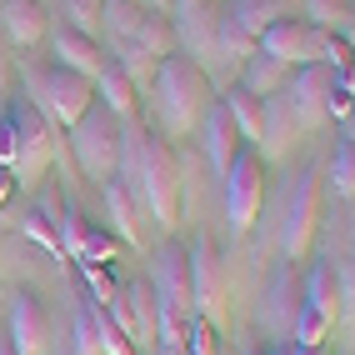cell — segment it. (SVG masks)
Instances as JSON below:
<instances>
[{"label":"cell","instance_id":"4316f807","mask_svg":"<svg viewBox=\"0 0 355 355\" xmlns=\"http://www.w3.org/2000/svg\"><path fill=\"white\" fill-rule=\"evenodd\" d=\"M51 210H31V216H26V235H31V241L35 245H45V250H51V255H65L60 250V230H51Z\"/></svg>","mask_w":355,"mask_h":355},{"label":"cell","instance_id":"8992f818","mask_svg":"<svg viewBox=\"0 0 355 355\" xmlns=\"http://www.w3.org/2000/svg\"><path fill=\"white\" fill-rule=\"evenodd\" d=\"M70 155H76L85 180H96V185L115 180V165H121V115H110L96 101L70 125Z\"/></svg>","mask_w":355,"mask_h":355},{"label":"cell","instance_id":"f546056e","mask_svg":"<svg viewBox=\"0 0 355 355\" xmlns=\"http://www.w3.org/2000/svg\"><path fill=\"white\" fill-rule=\"evenodd\" d=\"M80 270H85V286H90V300H96L101 311H105V305L115 300V291H121V286H115V280L105 275V266H80Z\"/></svg>","mask_w":355,"mask_h":355},{"label":"cell","instance_id":"7c38bea8","mask_svg":"<svg viewBox=\"0 0 355 355\" xmlns=\"http://www.w3.org/2000/svg\"><path fill=\"white\" fill-rule=\"evenodd\" d=\"M315 220H320V191H315V171H300L286 200V225H280V255L300 260L315 241Z\"/></svg>","mask_w":355,"mask_h":355},{"label":"cell","instance_id":"44dd1931","mask_svg":"<svg viewBox=\"0 0 355 355\" xmlns=\"http://www.w3.org/2000/svg\"><path fill=\"white\" fill-rule=\"evenodd\" d=\"M295 315H300V291H295L291 270L280 266L275 280H270V295H266V325H275V330H295Z\"/></svg>","mask_w":355,"mask_h":355},{"label":"cell","instance_id":"83f0119b","mask_svg":"<svg viewBox=\"0 0 355 355\" xmlns=\"http://www.w3.org/2000/svg\"><path fill=\"white\" fill-rule=\"evenodd\" d=\"M90 311H96V336H101V355H135L130 350V340L121 336V330H115V320L101 311V305H90Z\"/></svg>","mask_w":355,"mask_h":355},{"label":"cell","instance_id":"8fae6325","mask_svg":"<svg viewBox=\"0 0 355 355\" xmlns=\"http://www.w3.org/2000/svg\"><path fill=\"white\" fill-rule=\"evenodd\" d=\"M255 45H260L266 55L286 60L291 70H300V65H325V45H330V35L315 31L311 20H286V15H280Z\"/></svg>","mask_w":355,"mask_h":355},{"label":"cell","instance_id":"d6986e66","mask_svg":"<svg viewBox=\"0 0 355 355\" xmlns=\"http://www.w3.org/2000/svg\"><path fill=\"white\" fill-rule=\"evenodd\" d=\"M286 80H291V65L275 60V55H266L260 45H255V51L245 55V65H241V90H250L255 101L280 96V90H286Z\"/></svg>","mask_w":355,"mask_h":355},{"label":"cell","instance_id":"836d02e7","mask_svg":"<svg viewBox=\"0 0 355 355\" xmlns=\"http://www.w3.org/2000/svg\"><path fill=\"white\" fill-rule=\"evenodd\" d=\"M10 185H15V180H10L6 171H0V205H6V196H10Z\"/></svg>","mask_w":355,"mask_h":355},{"label":"cell","instance_id":"f35d334b","mask_svg":"<svg viewBox=\"0 0 355 355\" xmlns=\"http://www.w3.org/2000/svg\"><path fill=\"white\" fill-rule=\"evenodd\" d=\"M245 355H255V350H245Z\"/></svg>","mask_w":355,"mask_h":355},{"label":"cell","instance_id":"8d00e7d4","mask_svg":"<svg viewBox=\"0 0 355 355\" xmlns=\"http://www.w3.org/2000/svg\"><path fill=\"white\" fill-rule=\"evenodd\" d=\"M150 355H185V350H165V345H155V350H150Z\"/></svg>","mask_w":355,"mask_h":355},{"label":"cell","instance_id":"30bf717a","mask_svg":"<svg viewBox=\"0 0 355 355\" xmlns=\"http://www.w3.org/2000/svg\"><path fill=\"white\" fill-rule=\"evenodd\" d=\"M191 255V300H196V315L220 325L225 320V266H220V250L210 235H196V245L185 250Z\"/></svg>","mask_w":355,"mask_h":355},{"label":"cell","instance_id":"ffe728a7","mask_svg":"<svg viewBox=\"0 0 355 355\" xmlns=\"http://www.w3.org/2000/svg\"><path fill=\"white\" fill-rule=\"evenodd\" d=\"M220 105L230 110V121H235V130H241V140H245V146H260V140H266V101H255L250 90H241V85H235Z\"/></svg>","mask_w":355,"mask_h":355},{"label":"cell","instance_id":"cb8c5ba5","mask_svg":"<svg viewBox=\"0 0 355 355\" xmlns=\"http://www.w3.org/2000/svg\"><path fill=\"white\" fill-rule=\"evenodd\" d=\"M230 20H235L250 40H260V35L280 20V6H275V0H230Z\"/></svg>","mask_w":355,"mask_h":355},{"label":"cell","instance_id":"603a6c76","mask_svg":"<svg viewBox=\"0 0 355 355\" xmlns=\"http://www.w3.org/2000/svg\"><path fill=\"white\" fill-rule=\"evenodd\" d=\"M101 191H105V210H110V225H115V235H121L125 245H140V216H135L140 205L130 200V191H125L121 180H105Z\"/></svg>","mask_w":355,"mask_h":355},{"label":"cell","instance_id":"277c9868","mask_svg":"<svg viewBox=\"0 0 355 355\" xmlns=\"http://www.w3.org/2000/svg\"><path fill=\"white\" fill-rule=\"evenodd\" d=\"M6 140H10V160H6V175L20 185V191H31V185L45 175V165L55 155V125L45 121V115L31 105V101H15L6 121Z\"/></svg>","mask_w":355,"mask_h":355},{"label":"cell","instance_id":"e0dca14e","mask_svg":"<svg viewBox=\"0 0 355 355\" xmlns=\"http://www.w3.org/2000/svg\"><path fill=\"white\" fill-rule=\"evenodd\" d=\"M200 146H205V160H210V171L216 175H225L230 171V160H235V150L245 146L241 140V130H235V121H230V110L220 105V101H210V110L200 115Z\"/></svg>","mask_w":355,"mask_h":355},{"label":"cell","instance_id":"9c48e42d","mask_svg":"<svg viewBox=\"0 0 355 355\" xmlns=\"http://www.w3.org/2000/svg\"><path fill=\"white\" fill-rule=\"evenodd\" d=\"M105 315L130 340L135 355H150L155 350V291H150V280H130V286H121L115 300L105 305Z\"/></svg>","mask_w":355,"mask_h":355},{"label":"cell","instance_id":"484cf974","mask_svg":"<svg viewBox=\"0 0 355 355\" xmlns=\"http://www.w3.org/2000/svg\"><path fill=\"white\" fill-rule=\"evenodd\" d=\"M305 20H311L315 31H336V26H345L350 20V0H305Z\"/></svg>","mask_w":355,"mask_h":355},{"label":"cell","instance_id":"4dcf8cb0","mask_svg":"<svg viewBox=\"0 0 355 355\" xmlns=\"http://www.w3.org/2000/svg\"><path fill=\"white\" fill-rule=\"evenodd\" d=\"M76 355H101V336H96V311H85L76 315Z\"/></svg>","mask_w":355,"mask_h":355},{"label":"cell","instance_id":"f1b7e54d","mask_svg":"<svg viewBox=\"0 0 355 355\" xmlns=\"http://www.w3.org/2000/svg\"><path fill=\"white\" fill-rule=\"evenodd\" d=\"M70 31L96 35L101 31V0H70Z\"/></svg>","mask_w":355,"mask_h":355},{"label":"cell","instance_id":"7a4b0ae2","mask_svg":"<svg viewBox=\"0 0 355 355\" xmlns=\"http://www.w3.org/2000/svg\"><path fill=\"white\" fill-rule=\"evenodd\" d=\"M101 31L110 35L105 55H115V65L135 80V90H140L150 65H160L175 51L171 45V20L160 10H150V6H130V0H101Z\"/></svg>","mask_w":355,"mask_h":355},{"label":"cell","instance_id":"ac0fdd59","mask_svg":"<svg viewBox=\"0 0 355 355\" xmlns=\"http://www.w3.org/2000/svg\"><path fill=\"white\" fill-rule=\"evenodd\" d=\"M0 35L10 51H31L45 35V10L40 0H0Z\"/></svg>","mask_w":355,"mask_h":355},{"label":"cell","instance_id":"9a60e30c","mask_svg":"<svg viewBox=\"0 0 355 355\" xmlns=\"http://www.w3.org/2000/svg\"><path fill=\"white\" fill-rule=\"evenodd\" d=\"M51 51H55V65L65 70H76V76H85L90 85L101 80V70L110 65V55L101 51V40L96 35H80V31H70V26H55L51 31Z\"/></svg>","mask_w":355,"mask_h":355},{"label":"cell","instance_id":"5b68a950","mask_svg":"<svg viewBox=\"0 0 355 355\" xmlns=\"http://www.w3.org/2000/svg\"><path fill=\"white\" fill-rule=\"evenodd\" d=\"M26 101L51 125L70 130L90 105H96V85H90L85 76H76V70L55 65V60L51 65H26Z\"/></svg>","mask_w":355,"mask_h":355},{"label":"cell","instance_id":"52a82bcc","mask_svg":"<svg viewBox=\"0 0 355 355\" xmlns=\"http://www.w3.org/2000/svg\"><path fill=\"white\" fill-rule=\"evenodd\" d=\"M220 196H225V220H230V230H235V235L250 230L255 216H260V200H266V160H260L255 146H241V150H235Z\"/></svg>","mask_w":355,"mask_h":355},{"label":"cell","instance_id":"7402d4cb","mask_svg":"<svg viewBox=\"0 0 355 355\" xmlns=\"http://www.w3.org/2000/svg\"><path fill=\"white\" fill-rule=\"evenodd\" d=\"M135 96H140V90H135V80H130L125 70L110 60V65L101 70V80H96V101H101L110 115H125V121H130V110H135Z\"/></svg>","mask_w":355,"mask_h":355},{"label":"cell","instance_id":"1f68e13d","mask_svg":"<svg viewBox=\"0 0 355 355\" xmlns=\"http://www.w3.org/2000/svg\"><path fill=\"white\" fill-rule=\"evenodd\" d=\"M10 76H15V60H10L6 35H0V101H6V90H10Z\"/></svg>","mask_w":355,"mask_h":355},{"label":"cell","instance_id":"e575fe53","mask_svg":"<svg viewBox=\"0 0 355 355\" xmlns=\"http://www.w3.org/2000/svg\"><path fill=\"white\" fill-rule=\"evenodd\" d=\"M171 6H175V15H180V10H196V6H205V0H171Z\"/></svg>","mask_w":355,"mask_h":355},{"label":"cell","instance_id":"4fadbf2b","mask_svg":"<svg viewBox=\"0 0 355 355\" xmlns=\"http://www.w3.org/2000/svg\"><path fill=\"white\" fill-rule=\"evenodd\" d=\"M150 291H155V305H160V311L196 315V300H191V255H185L180 245H160V250H155Z\"/></svg>","mask_w":355,"mask_h":355},{"label":"cell","instance_id":"ba28073f","mask_svg":"<svg viewBox=\"0 0 355 355\" xmlns=\"http://www.w3.org/2000/svg\"><path fill=\"white\" fill-rule=\"evenodd\" d=\"M280 101H286V110H291L295 135L320 130L330 121V65H300V70H291Z\"/></svg>","mask_w":355,"mask_h":355},{"label":"cell","instance_id":"d4e9b609","mask_svg":"<svg viewBox=\"0 0 355 355\" xmlns=\"http://www.w3.org/2000/svg\"><path fill=\"white\" fill-rule=\"evenodd\" d=\"M325 175L340 200H355V140H336V150L325 160Z\"/></svg>","mask_w":355,"mask_h":355},{"label":"cell","instance_id":"5bb4252c","mask_svg":"<svg viewBox=\"0 0 355 355\" xmlns=\"http://www.w3.org/2000/svg\"><path fill=\"white\" fill-rule=\"evenodd\" d=\"M55 225H60V250L76 255L80 266H110V260H115V241H110L105 230L85 225L76 205H65L60 216H55Z\"/></svg>","mask_w":355,"mask_h":355},{"label":"cell","instance_id":"3957f363","mask_svg":"<svg viewBox=\"0 0 355 355\" xmlns=\"http://www.w3.org/2000/svg\"><path fill=\"white\" fill-rule=\"evenodd\" d=\"M150 110H155L160 135H196L200 115L210 110L205 65H196L185 51H171L150 76Z\"/></svg>","mask_w":355,"mask_h":355},{"label":"cell","instance_id":"74e56055","mask_svg":"<svg viewBox=\"0 0 355 355\" xmlns=\"http://www.w3.org/2000/svg\"><path fill=\"white\" fill-rule=\"evenodd\" d=\"M0 355H15V350H10V340H0Z\"/></svg>","mask_w":355,"mask_h":355},{"label":"cell","instance_id":"6da1fadb","mask_svg":"<svg viewBox=\"0 0 355 355\" xmlns=\"http://www.w3.org/2000/svg\"><path fill=\"white\" fill-rule=\"evenodd\" d=\"M115 180L130 191L135 205H146L160 230H171L180 220V165L171 155L160 130H146L140 121L121 125V165Z\"/></svg>","mask_w":355,"mask_h":355},{"label":"cell","instance_id":"d6a6232c","mask_svg":"<svg viewBox=\"0 0 355 355\" xmlns=\"http://www.w3.org/2000/svg\"><path fill=\"white\" fill-rule=\"evenodd\" d=\"M340 140H355V105L340 115Z\"/></svg>","mask_w":355,"mask_h":355},{"label":"cell","instance_id":"d590c367","mask_svg":"<svg viewBox=\"0 0 355 355\" xmlns=\"http://www.w3.org/2000/svg\"><path fill=\"white\" fill-rule=\"evenodd\" d=\"M291 355H320V345H291Z\"/></svg>","mask_w":355,"mask_h":355},{"label":"cell","instance_id":"2e32d148","mask_svg":"<svg viewBox=\"0 0 355 355\" xmlns=\"http://www.w3.org/2000/svg\"><path fill=\"white\" fill-rule=\"evenodd\" d=\"M6 340L15 355H45V340H51V320H45V305L31 295V291H20L10 300V330H6Z\"/></svg>","mask_w":355,"mask_h":355}]
</instances>
